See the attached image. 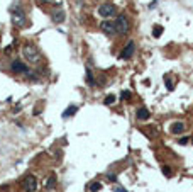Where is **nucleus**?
I'll use <instances>...</instances> for the list:
<instances>
[{
	"mask_svg": "<svg viewBox=\"0 0 193 192\" xmlns=\"http://www.w3.org/2000/svg\"><path fill=\"white\" fill-rule=\"evenodd\" d=\"M22 55H24V58H26L29 63H37L41 60L39 49H37L36 44H32V43H26V44H24V48H22Z\"/></svg>",
	"mask_w": 193,
	"mask_h": 192,
	"instance_id": "obj_1",
	"label": "nucleus"
},
{
	"mask_svg": "<svg viewBox=\"0 0 193 192\" xmlns=\"http://www.w3.org/2000/svg\"><path fill=\"white\" fill-rule=\"evenodd\" d=\"M115 29L119 34H127L129 29H131V21L125 14H119L115 19Z\"/></svg>",
	"mask_w": 193,
	"mask_h": 192,
	"instance_id": "obj_2",
	"label": "nucleus"
},
{
	"mask_svg": "<svg viewBox=\"0 0 193 192\" xmlns=\"http://www.w3.org/2000/svg\"><path fill=\"white\" fill-rule=\"evenodd\" d=\"M10 14H12V22L15 24V26H19V27H22L24 24H26V12H24V9L22 7H14L10 10Z\"/></svg>",
	"mask_w": 193,
	"mask_h": 192,
	"instance_id": "obj_3",
	"label": "nucleus"
},
{
	"mask_svg": "<svg viewBox=\"0 0 193 192\" xmlns=\"http://www.w3.org/2000/svg\"><path fill=\"white\" fill-rule=\"evenodd\" d=\"M10 71L15 75H26L27 71H29V67H27L26 63L22 61V60H14V61L10 63Z\"/></svg>",
	"mask_w": 193,
	"mask_h": 192,
	"instance_id": "obj_4",
	"label": "nucleus"
},
{
	"mask_svg": "<svg viewBox=\"0 0 193 192\" xmlns=\"http://www.w3.org/2000/svg\"><path fill=\"white\" fill-rule=\"evenodd\" d=\"M115 14H117V7L113 4H102L98 7V15L103 17V19H109V17H112V15H115Z\"/></svg>",
	"mask_w": 193,
	"mask_h": 192,
	"instance_id": "obj_5",
	"label": "nucleus"
},
{
	"mask_svg": "<svg viewBox=\"0 0 193 192\" xmlns=\"http://www.w3.org/2000/svg\"><path fill=\"white\" fill-rule=\"evenodd\" d=\"M22 187H24V190L26 192H36L37 179L34 177V175H27V177L24 179V182H22Z\"/></svg>",
	"mask_w": 193,
	"mask_h": 192,
	"instance_id": "obj_6",
	"label": "nucleus"
},
{
	"mask_svg": "<svg viewBox=\"0 0 193 192\" xmlns=\"http://www.w3.org/2000/svg\"><path fill=\"white\" fill-rule=\"evenodd\" d=\"M134 51H135V44H134V41L131 39L127 44H125V48L122 49V53H120V58H122V60H131L132 55H134Z\"/></svg>",
	"mask_w": 193,
	"mask_h": 192,
	"instance_id": "obj_7",
	"label": "nucleus"
},
{
	"mask_svg": "<svg viewBox=\"0 0 193 192\" xmlns=\"http://www.w3.org/2000/svg\"><path fill=\"white\" fill-rule=\"evenodd\" d=\"M100 29H102L105 34H109V36H113V34H117L115 22H112V21H103V22L100 24Z\"/></svg>",
	"mask_w": 193,
	"mask_h": 192,
	"instance_id": "obj_8",
	"label": "nucleus"
},
{
	"mask_svg": "<svg viewBox=\"0 0 193 192\" xmlns=\"http://www.w3.org/2000/svg\"><path fill=\"white\" fill-rule=\"evenodd\" d=\"M65 10H61V9H58V10H53L51 12V19H53V22L56 24H61L63 21H65Z\"/></svg>",
	"mask_w": 193,
	"mask_h": 192,
	"instance_id": "obj_9",
	"label": "nucleus"
},
{
	"mask_svg": "<svg viewBox=\"0 0 193 192\" xmlns=\"http://www.w3.org/2000/svg\"><path fill=\"white\" fill-rule=\"evenodd\" d=\"M135 116H137V119L139 121H146V119H149V111H147L146 107H139L137 109V112H135Z\"/></svg>",
	"mask_w": 193,
	"mask_h": 192,
	"instance_id": "obj_10",
	"label": "nucleus"
},
{
	"mask_svg": "<svg viewBox=\"0 0 193 192\" xmlns=\"http://www.w3.org/2000/svg\"><path fill=\"white\" fill-rule=\"evenodd\" d=\"M185 131V122H173L171 124V133L173 134H180V133H183Z\"/></svg>",
	"mask_w": 193,
	"mask_h": 192,
	"instance_id": "obj_11",
	"label": "nucleus"
},
{
	"mask_svg": "<svg viewBox=\"0 0 193 192\" xmlns=\"http://www.w3.org/2000/svg\"><path fill=\"white\" fill-rule=\"evenodd\" d=\"M56 185V175H51V177L46 180V190H51V189H54Z\"/></svg>",
	"mask_w": 193,
	"mask_h": 192,
	"instance_id": "obj_12",
	"label": "nucleus"
},
{
	"mask_svg": "<svg viewBox=\"0 0 193 192\" xmlns=\"http://www.w3.org/2000/svg\"><path fill=\"white\" fill-rule=\"evenodd\" d=\"M76 111H78V107H76V106H69V107H68V111H65V112H63V117H71V116H73Z\"/></svg>",
	"mask_w": 193,
	"mask_h": 192,
	"instance_id": "obj_13",
	"label": "nucleus"
},
{
	"mask_svg": "<svg viewBox=\"0 0 193 192\" xmlns=\"http://www.w3.org/2000/svg\"><path fill=\"white\" fill-rule=\"evenodd\" d=\"M88 189H90V192H98V190H102V184L100 182H91L88 185Z\"/></svg>",
	"mask_w": 193,
	"mask_h": 192,
	"instance_id": "obj_14",
	"label": "nucleus"
},
{
	"mask_svg": "<svg viewBox=\"0 0 193 192\" xmlns=\"http://www.w3.org/2000/svg\"><path fill=\"white\" fill-rule=\"evenodd\" d=\"M87 83L91 85V87L95 85V77H93V73H91L90 68H87Z\"/></svg>",
	"mask_w": 193,
	"mask_h": 192,
	"instance_id": "obj_15",
	"label": "nucleus"
},
{
	"mask_svg": "<svg viewBox=\"0 0 193 192\" xmlns=\"http://www.w3.org/2000/svg\"><path fill=\"white\" fill-rule=\"evenodd\" d=\"M163 34V26H154L153 27V36L154 37H159Z\"/></svg>",
	"mask_w": 193,
	"mask_h": 192,
	"instance_id": "obj_16",
	"label": "nucleus"
},
{
	"mask_svg": "<svg viewBox=\"0 0 193 192\" xmlns=\"http://www.w3.org/2000/svg\"><path fill=\"white\" fill-rule=\"evenodd\" d=\"M115 99H117L115 95H107L105 100H103V104H105V106H112V104L115 102Z\"/></svg>",
	"mask_w": 193,
	"mask_h": 192,
	"instance_id": "obj_17",
	"label": "nucleus"
},
{
	"mask_svg": "<svg viewBox=\"0 0 193 192\" xmlns=\"http://www.w3.org/2000/svg\"><path fill=\"white\" fill-rule=\"evenodd\" d=\"M131 95H132V94L129 92V90H124V92H122V99H124V100H129V99H131Z\"/></svg>",
	"mask_w": 193,
	"mask_h": 192,
	"instance_id": "obj_18",
	"label": "nucleus"
},
{
	"mask_svg": "<svg viewBox=\"0 0 193 192\" xmlns=\"http://www.w3.org/2000/svg\"><path fill=\"white\" fill-rule=\"evenodd\" d=\"M173 87H175V83H173L169 78H166V89H168V90H173Z\"/></svg>",
	"mask_w": 193,
	"mask_h": 192,
	"instance_id": "obj_19",
	"label": "nucleus"
},
{
	"mask_svg": "<svg viewBox=\"0 0 193 192\" xmlns=\"http://www.w3.org/2000/svg\"><path fill=\"white\" fill-rule=\"evenodd\" d=\"M163 174L166 175V177H169V175H171V168H169V167H163Z\"/></svg>",
	"mask_w": 193,
	"mask_h": 192,
	"instance_id": "obj_20",
	"label": "nucleus"
},
{
	"mask_svg": "<svg viewBox=\"0 0 193 192\" xmlns=\"http://www.w3.org/2000/svg\"><path fill=\"white\" fill-rule=\"evenodd\" d=\"M180 144H188L190 143V138L186 136V138H180V141H178Z\"/></svg>",
	"mask_w": 193,
	"mask_h": 192,
	"instance_id": "obj_21",
	"label": "nucleus"
},
{
	"mask_svg": "<svg viewBox=\"0 0 193 192\" xmlns=\"http://www.w3.org/2000/svg\"><path fill=\"white\" fill-rule=\"evenodd\" d=\"M109 180H110V182H115V180H117V175H115V174H109Z\"/></svg>",
	"mask_w": 193,
	"mask_h": 192,
	"instance_id": "obj_22",
	"label": "nucleus"
},
{
	"mask_svg": "<svg viewBox=\"0 0 193 192\" xmlns=\"http://www.w3.org/2000/svg\"><path fill=\"white\" fill-rule=\"evenodd\" d=\"M41 4H49V2H53V0H39Z\"/></svg>",
	"mask_w": 193,
	"mask_h": 192,
	"instance_id": "obj_23",
	"label": "nucleus"
},
{
	"mask_svg": "<svg viewBox=\"0 0 193 192\" xmlns=\"http://www.w3.org/2000/svg\"><path fill=\"white\" fill-rule=\"evenodd\" d=\"M115 192H125V190H124L122 187H117V189H115Z\"/></svg>",
	"mask_w": 193,
	"mask_h": 192,
	"instance_id": "obj_24",
	"label": "nucleus"
}]
</instances>
